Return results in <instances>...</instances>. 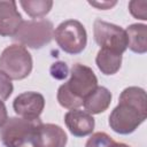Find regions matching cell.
Wrapping results in <instances>:
<instances>
[{
    "label": "cell",
    "instance_id": "6da1fadb",
    "mask_svg": "<svg viewBox=\"0 0 147 147\" xmlns=\"http://www.w3.org/2000/svg\"><path fill=\"white\" fill-rule=\"evenodd\" d=\"M146 117V92L140 87L131 86L121 93L119 102L109 116V125L117 133L129 134L132 133Z\"/></svg>",
    "mask_w": 147,
    "mask_h": 147
},
{
    "label": "cell",
    "instance_id": "7a4b0ae2",
    "mask_svg": "<svg viewBox=\"0 0 147 147\" xmlns=\"http://www.w3.org/2000/svg\"><path fill=\"white\" fill-rule=\"evenodd\" d=\"M39 118L26 119L22 117H11L0 129V138L6 147H34L33 138Z\"/></svg>",
    "mask_w": 147,
    "mask_h": 147
},
{
    "label": "cell",
    "instance_id": "3957f363",
    "mask_svg": "<svg viewBox=\"0 0 147 147\" xmlns=\"http://www.w3.org/2000/svg\"><path fill=\"white\" fill-rule=\"evenodd\" d=\"M32 70V57L22 45H10L0 55V71L9 79H24Z\"/></svg>",
    "mask_w": 147,
    "mask_h": 147
},
{
    "label": "cell",
    "instance_id": "277c9868",
    "mask_svg": "<svg viewBox=\"0 0 147 147\" xmlns=\"http://www.w3.org/2000/svg\"><path fill=\"white\" fill-rule=\"evenodd\" d=\"M54 34L53 24L48 20L23 21L18 31L13 37L22 46L31 48H41L47 45Z\"/></svg>",
    "mask_w": 147,
    "mask_h": 147
},
{
    "label": "cell",
    "instance_id": "5b68a950",
    "mask_svg": "<svg viewBox=\"0 0 147 147\" xmlns=\"http://www.w3.org/2000/svg\"><path fill=\"white\" fill-rule=\"evenodd\" d=\"M53 37L62 51L69 54H78L84 51L87 34L84 25L76 20L62 22L54 31Z\"/></svg>",
    "mask_w": 147,
    "mask_h": 147
},
{
    "label": "cell",
    "instance_id": "8992f818",
    "mask_svg": "<svg viewBox=\"0 0 147 147\" xmlns=\"http://www.w3.org/2000/svg\"><path fill=\"white\" fill-rule=\"evenodd\" d=\"M93 33L95 42L103 49L123 54L127 48L126 32L118 25L95 20L93 24Z\"/></svg>",
    "mask_w": 147,
    "mask_h": 147
},
{
    "label": "cell",
    "instance_id": "52a82bcc",
    "mask_svg": "<svg viewBox=\"0 0 147 147\" xmlns=\"http://www.w3.org/2000/svg\"><path fill=\"white\" fill-rule=\"evenodd\" d=\"M70 75V79L64 85L74 96L82 101L98 86V79L93 70L84 64H74Z\"/></svg>",
    "mask_w": 147,
    "mask_h": 147
},
{
    "label": "cell",
    "instance_id": "ba28073f",
    "mask_svg": "<svg viewBox=\"0 0 147 147\" xmlns=\"http://www.w3.org/2000/svg\"><path fill=\"white\" fill-rule=\"evenodd\" d=\"M15 113L22 118L37 119L45 107V99L37 92H24L17 95L13 102Z\"/></svg>",
    "mask_w": 147,
    "mask_h": 147
},
{
    "label": "cell",
    "instance_id": "9c48e42d",
    "mask_svg": "<svg viewBox=\"0 0 147 147\" xmlns=\"http://www.w3.org/2000/svg\"><path fill=\"white\" fill-rule=\"evenodd\" d=\"M67 134L63 129L55 124H39L34 138V147H65L67 145Z\"/></svg>",
    "mask_w": 147,
    "mask_h": 147
},
{
    "label": "cell",
    "instance_id": "30bf717a",
    "mask_svg": "<svg viewBox=\"0 0 147 147\" xmlns=\"http://www.w3.org/2000/svg\"><path fill=\"white\" fill-rule=\"evenodd\" d=\"M23 20L13 0H0V36L14 37L18 31Z\"/></svg>",
    "mask_w": 147,
    "mask_h": 147
},
{
    "label": "cell",
    "instance_id": "8fae6325",
    "mask_svg": "<svg viewBox=\"0 0 147 147\" xmlns=\"http://www.w3.org/2000/svg\"><path fill=\"white\" fill-rule=\"evenodd\" d=\"M64 122L70 133L75 137H85L94 130V118L91 114L80 109H71L64 116Z\"/></svg>",
    "mask_w": 147,
    "mask_h": 147
},
{
    "label": "cell",
    "instance_id": "7c38bea8",
    "mask_svg": "<svg viewBox=\"0 0 147 147\" xmlns=\"http://www.w3.org/2000/svg\"><path fill=\"white\" fill-rule=\"evenodd\" d=\"M111 102V93L103 86H96V88L90 93L83 101L85 111L88 114H100L105 111Z\"/></svg>",
    "mask_w": 147,
    "mask_h": 147
},
{
    "label": "cell",
    "instance_id": "4fadbf2b",
    "mask_svg": "<svg viewBox=\"0 0 147 147\" xmlns=\"http://www.w3.org/2000/svg\"><path fill=\"white\" fill-rule=\"evenodd\" d=\"M127 38V47L139 54L147 51V26L145 24H132L125 30Z\"/></svg>",
    "mask_w": 147,
    "mask_h": 147
},
{
    "label": "cell",
    "instance_id": "5bb4252c",
    "mask_svg": "<svg viewBox=\"0 0 147 147\" xmlns=\"http://www.w3.org/2000/svg\"><path fill=\"white\" fill-rule=\"evenodd\" d=\"M96 65L99 70L105 75H114L116 74L122 63V54L101 48L95 57Z\"/></svg>",
    "mask_w": 147,
    "mask_h": 147
},
{
    "label": "cell",
    "instance_id": "9a60e30c",
    "mask_svg": "<svg viewBox=\"0 0 147 147\" xmlns=\"http://www.w3.org/2000/svg\"><path fill=\"white\" fill-rule=\"evenodd\" d=\"M20 5L22 6V8L24 9V11L33 17V18H38V17H42L46 14L49 13L52 6H53V1L51 0H23L20 1Z\"/></svg>",
    "mask_w": 147,
    "mask_h": 147
},
{
    "label": "cell",
    "instance_id": "2e32d148",
    "mask_svg": "<svg viewBox=\"0 0 147 147\" xmlns=\"http://www.w3.org/2000/svg\"><path fill=\"white\" fill-rule=\"evenodd\" d=\"M57 101L59 103L67 108V109H77L78 107H80L83 105V101L77 99L76 96H74L69 91L68 88L65 87V85H61L57 90Z\"/></svg>",
    "mask_w": 147,
    "mask_h": 147
},
{
    "label": "cell",
    "instance_id": "e0dca14e",
    "mask_svg": "<svg viewBox=\"0 0 147 147\" xmlns=\"http://www.w3.org/2000/svg\"><path fill=\"white\" fill-rule=\"evenodd\" d=\"M129 10L134 17L144 20V21L147 20V1L146 0L130 1L129 2Z\"/></svg>",
    "mask_w": 147,
    "mask_h": 147
},
{
    "label": "cell",
    "instance_id": "ac0fdd59",
    "mask_svg": "<svg viewBox=\"0 0 147 147\" xmlns=\"http://www.w3.org/2000/svg\"><path fill=\"white\" fill-rule=\"evenodd\" d=\"M113 139L105 132L94 133L86 142L85 147H108L111 144Z\"/></svg>",
    "mask_w": 147,
    "mask_h": 147
},
{
    "label": "cell",
    "instance_id": "d6986e66",
    "mask_svg": "<svg viewBox=\"0 0 147 147\" xmlns=\"http://www.w3.org/2000/svg\"><path fill=\"white\" fill-rule=\"evenodd\" d=\"M49 74L53 78L55 79H59V80H62L64 78L68 77L69 75V68L65 62H62V61H57V62H54L51 68H49Z\"/></svg>",
    "mask_w": 147,
    "mask_h": 147
},
{
    "label": "cell",
    "instance_id": "ffe728a7",
    "mask_svg": "<svg viewBox=\"0 0 147 147\" xmlns=\"http://www.w3.org/2000/svg\"><path fill=\"white\" fill-rule=\"evenodd\" d=\"M13 88L14 87L10 79L0 71V99L1 100L8 99L13 92Z\"/></svg>",
    "mask_w": 147,
    "mask_h": 147
},
{
    "label": "cell",
    "instance_id": "44dd1931",
    "mask_svg": "<svg viewBox=\"0 0 147 147\" xmlns=\"http://www.w3.org/2000/svg\"><path fill=\"white\" fill-rule=\"evenodd\" d=\"M91 6H94V7H96V8H99V9H108V8H110V7H113L114 5H116V1H105V2H96V1H90L88 2Z\"/></svg>",
    "mask_w": 147,
    "mask_h": 147
},
{
    "label": "cell",
    "instance_id": "7402d4cb",
    "mask_svg": "<svg viewBox=\"0 0 147 147\" xmlns=\"http://www.w3.org/2000/svg\"><path fill=\"white\" fill-rule=\"evenodd\" d=\"M7 119H8V115H7L6 106H5V103L0 100V127L7 122Z\"/></svg>",
    "mask_w": 147,
    "mask_h": 147
},
{
    "label": "cell",
    "instance_id": "603a6c76",
    "mask_svg": "<svg viewBox=\"0 0 147 147\" xmlns=\"http://www.w3.org/2000/svg\"><path fill=\"white\" fill-rule=\"evenodd\" d=\"M108 147H130V146H127V145H125V144H122V142H116V141H111V144L108 146Z\"/></svg>",
    "mask_w": 147,
    "mask_h": 147
}]
</instances>
